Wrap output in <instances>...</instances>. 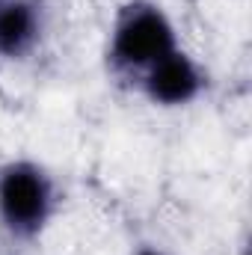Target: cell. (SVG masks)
I'll use <instances>...</instances> for the list:
<instances>
[{
	"label": "cell",
	"mask_w": 252,
	"mask_h": 255,
	"mask_svg": "<svg viewBox=\"0 0 252 255\" xmlns=\"http://www.w3.org/2000/svg\"><path fill=\"white\" fill-rule=\"evenodd\" d=\"M175 48V27L157 3L133 0L122 6L110 39V57L119 68L145 71Z\"/></svg>",
	"instance_id": "cell-1"
},
{
	"label": "cell",
	"mask_w": 252,
	"mask_h": 255,
	"mask_svg": "<svg viewBox=\"0 0 252 255\" xmlns=\"http://www.w3.org/2000/svg\"><path fill=\"white\" fill-rule=\"evenodd\" d=\"M57 205L51 175L30 160H15L0 169V220L18 238L39 235Z\"/></svg>",
	"instance_id": "cell-2"
},
{
	"label": "cell",
	"mask_w": 252,
	"mask_h": 255,
	"mask_svg": "<svg viewBox=\"0 0 252 255\" xmlns=\"http://www.w3.org/2000/svg\"><path fill=\"white\" fill-rule=\"evenodd\" d=\"M142 89L160 107H184L202 95L205 71L190 54L175 48L172 54L142 71Z\"/></svg>",
	"instance_id": "cell-3"
},
{
	"label": "cell",
	"mask_w": 252,
	"mask_h": 255,
	"mask_svg": "<svg viewBox=\"0 0 252 255\" xmlns=\"http://www.w3.org/2000/svg\"><path fill=\"white\" fill-rule=\"evenodd\" d=\"M42 36L36 0H0V57H24Z\"/></svg>",
	"instance_id": "cell-4"
},
{
	"label": "cell",
	"mask_w": 252,
	"mask_h": 255,
	"mask_svg": "<svg viewBox=\"0 0 252 255\" xmlns=\"http://www.w3.org/2000/svg\"><path fill=\"white\" fill-rule=\"evenodd\" d=\"M133 255H166V253H160V250H154V247H142V250H136Z\"/></svg>",
	"instance_id": "cell-5"
}]
</instances>
